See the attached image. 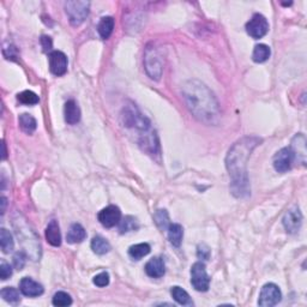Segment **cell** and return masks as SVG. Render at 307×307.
<instances>
[{
  "mask_svg": "<svg viewBox=\"0 0 307 307\" xmlns=\"http://www.w3.org/2000/svg\"><path fill=\"white\" fill-rule=\"evenodd\" d=\"M262 142L257 137H244L234 143L226 157V167L230 177V190L235 197H247L251 192L247 177V161L251 153Z\"/></svg>",
  "mask_w": 307,
  "mask_h": 307,
  "instance_id": "6da1fadb",
  "label": "cell"
},
{
  "mask_svg": "<svg viewBox=\"0 0 307 307\" xmlns=\"http://www.w3.org/2000/svg\"><path fill=\"white\" fill-rule=\"evenodd\" d=\"M182 99L188 110L198 120L206 124L216 123L220 106L211 90L199 80H187L182 87Z\"/></svg>",
  "mask_w": 307,
  "mask_h": 307,
  "instance_id": "7a4b0ae2",
  "label": "cell"
},
{
  "mask_svg": "<svg viewBox=\"0 0 307 307\" xmlns=\"http://www.w3.org/2000/svg\"><path fill=\"white\" fill-rule=\"evenodd\" d=\"M120 118L123 126L136 131L138 133V138H141L142 136H144L148 132L153 130L150 120L145 115H143L141 110L137 108L134 104L124 107Z\"/></svg>",
  "mask_w": 307,
  "mask_h": 307,
  "instance_id": "3957f363",
  "label": "cell"
},
{
  "mask_svg": "<svg viewBox=\"0 0 307 307\" xmlns=\"http://www.w3.org/2000/svg\"><path fill=\"white\" fill-rule=\"evenodd\" d=\"M13 225L16 228V234L21 239V242H22L24 247V252L29 257L33 258V260H39L41 257V245H40L36 234L34 233V230H24L22 222H20V219L15 220Z\"/></svg>",
  "mask_w": 307,
  "mask_h": 307,
  "instance_id": "277c9868",
  "label": "cell"
},
{
  "mask_svg": "<svg viewBox=\"0 0 307 307\" xmlns=\"http://www.w3.org/2000/svg\"><path fill=\"white\" fill-rule=\"evenodd\" d=\"M89 7L90 2L83 1V0H75V1L65 2V11L67 17H69L70 23L72 26H80L89 15Z\"/></svg>",
  "mask_w": 307,
  "mask_h": 307,
  "instance_id": "5b68a950",
  "label": "cell"
},
{
  "mask_svg": "<svg viewBox=\"0 0 307 307\" xmlns=\"http://www.w3.org/2000/svg\"><path fill=\"white\" fill-rule=\"evenodd\" d=\"M144 66L148 76L152 79L158 80L162 76V61L160 54L154 47L148 46L144 52Z\"/></svg>",
  "mask_w": 307,
  "mask_h": 307,
  "instance_id": "8992f818",
  "label": "cell"
},
{
  "mask_svg": "<svg viewBox=\"0 0 307 307\" xmlns=\"http://www.w3.org/2000/svg\"><path fill=\"white\" fill-rule=\"evenodd\" d=\"M191 284L198 292H206L210 285V277L206 274L205 264L197 262L191 268Z\"/></svg>",
  "mask_w": 307,
  "mask_h": 307,
  "instance_id": "52a82bcc",
  "label": "cell"
},
{
  "mask_svg": "<svg viewBox=\"0 0 307 307\" xmlns=\"http://www.w3.org/2000/svg\"><path fill=\"white\" fill-rule=\"evenodd\" d=\"M282 294L280 288L275 283H266L263 285L259 294L258 305L263 307H271L277 305L281 301Z\"/></svg>",
  "mask_w": 307,
  "mask_h": 307,
  "instance_id": "ba28073f",
  "label": "cell"
},
{
  "mask_svg": "<svg viewBox=\"0 0 307 307\" xmlns=\"http://www.w3.org/2000/svg\"><path fill=\"white\" fill-rule=\"evenodd\" d=\"M246 31L253 39H262L269 31V23L266 18L260 13H256L246 23Z\"/></svg>",
  "mask_w": 307,
  "mask_h": 307,
  "instance_id": "9c48e42d",
  "label": "cell"
},
{
  "mask_svg": "<svg viewBox=\"0 0 307 307\" xmlns=\"http://www.w3.org/2000/svg\"><path fill=\"white\" fill-rule=\"evenodd\" d=\"M282 223H283V227L287 233H298L301 228V225H303V214H301L300 209L298 206H293L292 209L288 210L284 214Z\"/></svg>",
  "mask_w": 307,
  "mask_h": 307,
  "instance_id": "30bf717a",
  "label": "cell"
},
{
  "mask_svg": "<svg viewBox=\"0 0 307 307\" xmlns=\"http://www.w3.org/2000/svg\"><path fill=\"white\" fill-rule=\"evenodd\" d=\"M295 161L294 154H293L290 148H283L279 150L276 155L274 156V168L279 173H285L292 168L293 162Z\"/></svg>",
  "mask_w": 307,
  "mask_h": 307,
  "instance_id": "8fae6325",
  "label": "cell"
},
{
  "mask_svg": "<svg viewBox=\"0 0 307 307\" xmlns=\"http://www.w3.org/2000/svg\"><path fill=\"white\" fill-rule=\"evenodd\" d=\"M98 219L103 227L112 228L119 225L121 220V211L118 206L108 205L99 212Z\"/></svg>",
  "mask_w": 307,
  "mask_h": 307,
  "instance_id": "7c38bea8",
  "label": "cell"
},
{
  "mask_svg": "<svg viewBox=\"0 0 307 307\" xmlns=\"http://www.w3.org/2000/svg\"><path fill=\"white\" fill-rule=\"evenodd\" d=\"M50 70L54 76H64L67 71V56L60 51L50 53Z\"/></svg>",
  "mask_w": 307,
  "mask_h": 307,
  "instance_id": "4fadbf2b",
  "label": "cell"
},
{
  "mask_svg": "<svg viewBox=\"0 0 307 307\" xmlns=\"http://www.w3.org/2000/svg\"><path fill=\"white\" fill-rule=\"evenodd\" d=\"M20 290L23 295L29 298H36L44 294V287L39 282L34 281L30 277H24L20 282Z\"/></svg>",
  "mask_w": 307,
  "mask_h": 307,
  "instance_id": "5bb4252c",
  "label": "cell"
},
{
  "mask_svg": "<svg viewBox=\"0 0 307 307\" xmlns=\"http://www.w3.org/2000/svg\"><path fill=\"white\" fill-rule=\"evenodd\" d=\"M292 149L293 154H294L295 160L300 161L303 165L306 163V138L303 133H298L293 138L292 141V147H289Z\"/></svg>",
  "mask_w": 307,
  "mask_h": 307,
  "instance_id": "9a60e30c",
  "label": "cell"
},
{
  "mask_svg": "<svg viewBox=\"0 0 307 307\" xmlns=\"http://www.w3.org/2000/svg\"><path fill=\"white\" fill-rule=\"evenodd\" d=\"M145 273L152 279H160L166 273L165 262L161 257H154L145 264Z\"/></svg>",
  "mask_w": 307,
  "mask_h": 307,
  "instance_id": "2e32d148",
  "label": "cell"
},
{
  "mask_svg": "<svg viewBox=\"0 0 307 307\" xmlns=\"http://www.w3.org/2000/svg\"><path fill=\"white\" fill-rule=\"evenodd\" d=\"M64 114H65V121L69 125H75L80 120V109L75 100H69L66 102Z\"/></svg>",
  "mask_w": 307,
  "mask_h": 307,
  "instance_id": "e0dca14e",
  "label": "cell"
},
{
  "mask_svg": "<svg viewBox=\"0 0 307 307\" xmlns=\"http://www.w3.org/2000/svg\"><path fill=\"white\" fill-rule=\"evenodd\" d=\"M46 239H47L48 244H51L54 247H58L61 245L60 228H59L58 222L55 220H52L48 223L47 228H46Z\"/></svg>",
  "mask_w": 307,
  "mask_h": 307,
  "instance_id": "ac0fdd59",
  "label": "cell"
},
{
  "mask_svg": "<svg viewBox=\"0 0 307 307\" xmlns=\"http://www.w3.org/2000/svg\"><path fill=\"white\" fill-rule=\"evenodd\" d=\"M85 236H87V231H85L84 227L79 223H74L67 231L66 240L70 244H78V242L84 240Z\"/></svg>",
  "mask_w": 307,
  "mask_h": 307,
  "instance_id": "d6986e66",
  "label": "cell"
},
{
  "mask_svg": "<svg viewBox=\"0 0 307 307\" xmlns=\"http://www.w3.org/2000/svg\"><path fill=\"white\" fill-rule=\"evenodd\" d=\"M168 239L173 246L179 247L181 245L182 238H184V230L178 223H171L168 227Z\"/></svg>",
  "mask_w": 307,
  "mask_h": 307,
  "instance_id": "ffe728a7",
  "label": "cell"
},
{
  "mask_svg": "<svg viewBox=\"0 0 307 307\" xmlns=\"http://www.w3.org/2000/svg\"><path fill=\"white\" fill-rule=\"evenodd\" d=\"M171 294L172 296H173L174 300H176L178 304H180V305H182V306L193 305V301L191 300L188 293L185 289H182L181 287H178V285H176V287H172Z\"/></svg>",
  "mask_w": 307,
  "mask_h": 307,
  "instance_id": "44dd1931",
  "label": "cell"
},
{
  "mask_svg": "<svg viewBox=\"0 0 307 307\" xmlns=\"http://www.w3.org/2000/svg\"><path fill=\"white\" fill-rule=\"evenodd\" d=\"M18 123H20V126H21V128H22V131L28 134L33 133L37 128V124H36V120H35V118L33 117V115L28 114V113H23V114H21L20 118H18Z\"/></svg>",
  "mask_w": 307,
  "mask_h": 307,
  "instance_id": "7402d4cb",
  "label": "cell"
},
{
  "mask_svg": "<svg viewBox=\"0 0 307 307\" xmlns=\"http://www.w3.org/2000/svg\"><path fill=\"white\" fill-rule=\"evenodd\" d=\"M150 250H152L150 249V245L147 244V242L132 245L130 249H128V256H130L132 259L139 260L147 255H149Z\"/></svg>",
  "mask_w": 307,
  "mask_h": 307,
  "instance_id": "603a6c76",
  "label": "cell"
},
{
  "mask_svg": "<svg viewBox=\"0 0 307 307\" xmlns=\"http://www.w3.org/2000/svg\"><path fill=\"white\" fill-rule=\"evenodd\" d=\"M113 29H114V20L113 17H103L100 21L98 26V31L101 36V39L107 40L112 35Z\"/></svg>",
  "mask_w": 307,
  "mask_h": 307,
  "instance_id": "cb8c5ba5",
  "label": "cell"
},
{
  "mask_svg": "<svg viewBox=\"0 0 307 307\" xmlns=\"http://www.w3.org/2000/svg\"><path fill=\"white\" fill-rule=\"evenodd\" d=\"M271 51L270 47L264 44H259L255 47L252 53V59L255 63H264V61L268 60L270 58Z\"/></svg>",
  "mask_w": 307,
  "mask_h": 307,
  "instance_id": "d4e9b609",
  "label": "cell"
},
{
  "mask_svg": "<svg viewBox=\"0 0 307 307\" xmlns=\"http://www.w3.org/2000/svg\"><path fill=\"white\" fill-rule=\"evenodd\" d=\"M91 250L96 253V255H106L110 251L109 242L102 236H94L91 240Z\"/></svg>",
  "mask_w": 307,
  "mask_h": 307,
  "instance_id": "484cf974",
  "label": "cell"
},
{
  "mask_svg": "<svg viewBox=\"0 0 307 307\" xmlns=\"http://www.w3.org/2000/svg\"><path fill=\"white\" fill-rule=\"evenodd\" d=\"M0 246L4 253H10L15 247V242H13L12 235L9 230L1 228L0 230Z\"/></svg>",
  "mask_w": 307,
  "mask_h": 307,
  "instance_id": "4316f807",
  "label": "cell"
},
{
  "mask_svg": "<svg viewBox=\"0 0 307 307\" xmlns=\"http://www.w3.org/2000/svg\"><path fill=\"white\" fill-rule=\"evenodd\" d=\"M139 228L138 221L133 216H125L120 220L119 222V230L121 234L128 233V231L137 230Z\"/></svg>",
  "mask_w": 307,
  "mask_h": 307,
  "instance_id": "83f0119b",
  "label": "cell"
},
{
  "mask_svg": "<svg viewBox=\"0 0 307 307\" xmlns=\"http://www.w3.org/2000/svg\"><path fill=\"white\" fill-rule=\"evenodd\" d=\"M0 294H1V298L4 299L5 301L12 304V305H16V304H18L21 301L20 292H18V290L13 287L2 288L1 293H0Z\"/></svg>",
  "mask_w": 307,
  "mask_h": 307,
  "instance_id": "f1b7e54d",
  "label": "cell"
},
{
  "mask_svg": "<svg viewBox=\"0 0 307 307\" xmlns=\"http://www.w3.org/2000/svg\"><path fill=\"white\" fill-rule=\"evenodd\" d=\"M154 220H155L156 226L160 228L161 230H168L169 227V216H168V212L166 211L165 209H160L155 212L154 215Z\"/></svg>",
  "mask_w": 307,
  "mask_h": 307,
  "instance_id": "f546056e",
  "label": "cell"
},
{
  "mask_svg": "<svg viewBox=\"0 0 307 307\" xmlns=\"http://www.w3.org/2000/svg\"><path fill=\"white\" fill-rule=\"evenodd\" d=\"M17 99L21 103L28 104V106H33V104L39 103V101H40L39 96H37L34 91H30V90H26V91H22L21 94H18Z\"/></svg>",
  "mask_w": 307,
  "mask_h": 307,
  "instance_id": "4dcf8cb0",
  "label": "cell"
},
{
  "mask_svg": "<svg viewBox=\"0 0 307 307\" xmlns=\"http://www.w3.org/2000/svg\"><path fill=\"white\" fill-rule=\"evenodd\" d=\"M53 305L58 306V307H65L70 306L72 304V299L70 294H67L65 292H58L55 293L54 296H53L52 300Z\"/></svg>",
  "mask_w": 307,
  "mask_h": 307,
  "instance_id": "1f68e13d",
  "label": "cell"
},
{
  "mask_svg": "<svg viewBox=\"0 0 307 307\" xmlns=\"http://www.w3.org/2000/svg\"><path fill=\"white\" fill-rule=\"evenodd\" d=\"M94 284H96L98 287H106L109 284V275L108 273H101L96 275L93 280Z\"/></svg>",
  "mask_w": 307,
  "mask_h": 307,
  "instance_id": "d6a6232c",
  "label": "cell"
},
{
  "mask_svg": "<svg viewBox=\"0 0 307 307\" xmlns=\"http://www.w3.org/2000/svg\"><path fill=\"white\" fill-rule=\"evenodd\" d=\"M26 253H24L23 251H20L17 252L15 255V257H13V264H15L16 269H18V270H22L24 264H26Z\"/></svg>",
  "mask_w": 307,
  "mask_h": 307,
  "instance_id": "836d02e7",
  "label": "cell"
},
{
  "mask_svg": "<svg viewBox=\"0 0 307 307\" xmlns=\"http://www.w3.org/2000/svg\"><path fill=\"white\" fill-rule=\"evenodd\" d=\"M12 275V269L10 266V264H7L5 260H2L1 265H0V277H1L2 281L9 279L10 276Z\"/></svg>",
  "mask_w": 307,
  "mask_h": 307,
  "instance_id": "e575fe53",
  "label": "cell"
},
{
  "mask_svg": "<svg viewBox=\"0 0 307 307\" xmlns=\"http://www.w3.org/2000/svg\"><path fill=\"white\" fill-rule=\"evenodd\" d=\"M197 256L198 258H201V259H209L210 257V249L208 246H206L205 244H202L198 246V250H197Z\"/></svg>",
  "mask_w": 307,
  "mask_h": 307,
  "instance_id": "d590c367",
  "label": "cell"
},
{
  "mask_svg": "<svg viewBox=\"0 0 307 307\" xmlns=\"http://www.w3.org/2000/svg\"><path fill=\"white\" fill-rule=\"evenodd\" d=\"M41 45L45 52H50L52 50V39L50 36H42L41 37Z\"/></svg>",
  "mask_w": 307,
  "mask_h": 307,
  "instance_id": "8d00e7d4",
  "label": "cell"
},
{
  "mask_svg": "<svg viewBox=\"0 0 307 307\" xmlns=\"http://www.w3.org/2000/svg\"><path fill=\"white\" fill-rule=\"evenodd\" d=\"M1 204H2V208H1V214L5 212V206H6V198L1 197Z\"/></svg>",
  "mask_w": 307,
  "mask_h": 307,
  "instance_id": "74e56055",
  "label": "cell"
},
{
  "mask_svg": "<svg viewBox=\"0 0 307 307\" xmlns=\"http://www.w3.org/2000/svg\"><path fill=\"white\" fill-rule=\"evenodd\" d=\"M2 149H4V153H2V158H6V145H5V142H2Z\"/></svg>",
  "mask_w": 307,
  "mask_h": 307,
  "instance_id": "f35d334b",
  "label": "cell"
}]
</instances>
